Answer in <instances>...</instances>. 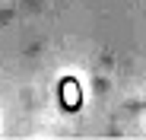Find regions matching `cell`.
<instances>
[]
</instances>
